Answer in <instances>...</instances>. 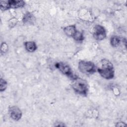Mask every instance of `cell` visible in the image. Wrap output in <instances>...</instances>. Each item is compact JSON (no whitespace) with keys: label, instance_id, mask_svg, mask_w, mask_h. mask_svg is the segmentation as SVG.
I'll return each instance as SVG.
<instances>
[{"label":"cell","instance_id":"cell-11","mask_svg":"<svg viewBox=\"0 0 127 127\" xmlns=\"http://www.w3.org/2000/svg\"><path fill=\"white\" fill-rule=\"evenodd\" d=\"M111 44L114 47H118L121 43V39L117 36H113L111 38Z\"/></svg>","mask_w":127,"mask_h":127},{"label":"cell","instance_id":"cell-12","mask_svg":"<svg viewBox=\"0 0 127 127\" xmlns=\"http://www.w3.org/2000/svg\"><path fill=\"white\" fill-rule=\"evenodd\" d=\"M72 38L75 41H81L83 40V39H84V37H83V34L81 32H80L78 30H77L76 31V32L75 33V34Z\"/></svg>","mask_w":127,"mask_h":127},{"label":"cell","instance_id":"cell-8","mask_svg":"<svg viewBox=\"0 0 127 127\" xmlns=\"http://www.w3.org/2000/svg\"><path fill=\"white\" fill-rule=\"evenodd\" d=\"M77 31L75 25H69L66 26L64 29V33L68 37H72L74 36L75 33Z\"/></svg>","mask_w":127,"mask_h":127},{"label":"cell","instance_id":"cell-5","mask_svg":"<svg viewBox=\"0 0 127 127\" xmlns=\"http://www.w3.org/2000/svg\"><path fill=\"white\" fill-rule=\"evenodd\" d=\"M55 67L58 69L63 74L66 75L71 79H75L77 77L76 75H74L70 67L66 64L64 62H59L55 64Z\"/></svg>","mask_w":127,"mask_h":127},{"label":"cell","instance_id":"cell-2","mask_svg":"<svg viewBox=\"0 0 127 127\" xmlns=\"http://www.w3.org/2000/svg\"><path fill=\"white\" fill-rule=\"evenodd\" d=\"M73 80L72 87L74 91L78 94L84 96L87 95L88 91V86L87 82L78 77Z\"/></svg>","mask_w":127,"mask_h":127},{"label":"cell","instance_id":"cell-10","mask_svg":"<svg viewBox=\"0 0 127 127\" xmlns=\"http://www.w3.org/2000/svg\"><path fill=\"white\" fill-rule=\"evenodd\" d=\"M34 20V17L30 12H27L24 16L23 18V22L25 24H31L33 22Z\"/></svg>","mask_w":127,"mask_h":127},{"label":"cell","instance_id":"cell-1","mask_svg":"<svg viewBox=\"0 0 127 127\" xmlns=\"http://www.w3.org/2000/svg\"><path fill=\"white\" fill-rule=\"evenodd\" d=\"M97 71L102 77L106 79H112L114 76L113 65L111 62L106 59L101 61L100 66L97 68Z\"/></svg>","mask_w":127,"mask_h":127},{"label":"cell","instance_id":"cell-13","mask_svg":"<svg viewBox=\"0 0 127 127\" xmlns=\"http://www.w3.org/2000/svg\"><path fill=\"white\" fill-rule=\"evenodd\" d=\"M7 85L6 81L4 79L1 78L0 80V90L1 92H2L6 89Z\"/></svg>","mask_w":127,"mask_h":127},{"label":"cell","instance_id":"cell-3","mask_svg":"<svg viewBox=\"0 0 127 127\" xmlns=\"http://www.w3.org/2000/svg\"><path fill=\"white\" fill-rule=\"evenodd\" d=\"M0 9L2 10H5L9 8L22 7L25 5V2L23 0H0Z\"/></svg>","mask_w":127,"mask_h":127},{"label":"cell","instance_id":"cell-9","mask_svg":"<svg viewBox=\"0 0 127 127\" xmlns=\"http://www.w3.org/2000/svg\"><path fill=\"white\" fill-rule=\"evenodd\" d=\"M24 46L26 50L30 52H33L37 49V46L33 41H28L24 43Z\"/></svg>","mask_w":127,"mask_h":127},{"label":"cell","instance_id":"cell-14","mask_svg":"<svg viewBox=\"0 0 127 127\" xmlns=\"http://www.w3.org/2000/svg\"><path fill=\"white\" fill-rule=\"evenodd\" d=\"M127 125L124 124V123L123 122H120V123H118L116 125L117 127H123V126H126Z\"/></svg>","mask_w":127,"mask_h":127},{"label":"cell","instance_id":"cell-7","mask_svg":"<svg viewBox=\"0 0 127 127\" xmlns=\"http://www.w3.org/2000/svg\"><path fill=\"white\" fill-rule=\"evenodd\" d=\"M8 112L10 117L15 121L19 120L22 117V112L16 106H12L9 107Z\"/></svg>","mask_w":127,"mask_h":127},{"label":"cell","instance_id":"cell-6","mask_svg":"<svg viewBox=\"0 0 127 127\" xmlns=\"http://www.w3.org/2000/svg\"><path fill=\"white\" fill-rule=\"evenodd\" d=\"M94 38L97 41L103 40L106 36V32L104 27L100 25H96L93 30Z\"/></svg>","mask_w":127,"mask_h":127},{"label":"cell","instance_id":"cell-4","mask_svg":"<svg viewBox=\"0 0 127 127\" xmlns=\"http://www.w3.org/2000/svg\"><path fill=\"white\" fill-rule=\"evenodd\" d=\"M78 69L83 73L92 74L96 71V66L91 62L81 61L78 63Z\"/></svg>","mask_w":127,"mask_h":127}]
</instances>
